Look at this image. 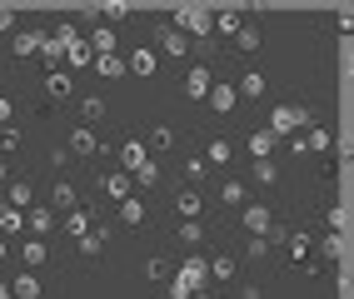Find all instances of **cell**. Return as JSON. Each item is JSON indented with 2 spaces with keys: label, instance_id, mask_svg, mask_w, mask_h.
Segmentation results:
<instances>
[{
  "label": "cell",
  "instance_id": "d6986e66",
  "mask_svg": "<svg viewBox=\"0 0 354 299\" xmlns=\"http://www.w3.org/2000/svg\"><path fill=\"white\" fill-rule=\"evenodd\" d=\"M45 90H50V100H70L75 75H70V70H50V75H45Z\"/></svg>",
  "mask_w": 354,
  "mask_h": 299
},
{
  "label": "cell",
  "instance_id": "7c38bea8",
  "mask_svg": "<svg viewBox=\"0 0 354 299\" xmlns=\"http://www.w3.org/2000/svg\"><path fill=\"white\" fill-rule=\"evenodd\" d=\"M175 210H180L185 220H200V210H205V195H200L195 185H185V190L175 195Z\"/></svg>",
  "mask_w": 354,
  "mask_h": 299
},
{
  "label": "cell",
  "instance_id": "d6a6232c",
  "mask_svg": "<svg viewBox=\"0 0 354 299\" xmlns=\"http://www.w3.org/2000/svg\"><path fill=\"white\" fill-rule=\"evenodd\" d=\"M205 264H209V284H215V280H234V255H215Z\"/></svg>",
  "mask_w": 354,
  "mask_h": 299
},
{
  "label": "cell",
  "instance_id": "ab89813d",
  "mask_svg": "<svg viewBox=\"0 0 354 299\" xmlns=\"http://www.w3.org/2000/svg\"><path fill=\"white\" fill-rule=\"evenodd\" d=\"M125 15H130V6H105V10H100V20H105V30H110V26H120Z\"/></svg>",
  "mask_w": 354,
  "mask_h": 299
},
{
  "label": "cell",
  "instance_id": "60d3db41",
  "mask_svg": "<svg viewBox=\"0 0 354 299\" xmlns=\"http://www.w3.org/2000/svg\"><path fill=\"white\" fill-rule=\"evenodd\" d=\"M245 255H250V260H270V240H265V235L250 240V244H245Z\"/></svg>",
  "mask_w": 354,
  "mask_h": 299
},
{
  "label": "cell",
  "instance_id": "8992f818",
  "mask_svg": "<svg viewBox=\"0 0 354 299\" xmlns=\"http://www.w3.org/2000/svg\"><path fill=\"white\" fill-rule=\"evenodd\" d=\"M215 75H209V65H190V75H185V100H205Z\"/></svg>",
  "mask_w": 354,
  "mask_h": 299
},
{
  "label": "cell",
  "instance_id": "d590c367",
  "mask_svg": "<svg viewBox=\"0 0 354 299\" xmlns=\"http://www.w3.org/2000/svg\"><path fill=\"white\" fill-rule=\"evenodd\" d=\"M170 145H175V130L170 125H155L150 140H145V150H170Z\"/></svg>",
  "mask_w": 354,
  "mask_h": 299
},
{
  "label": "cell",
  "instance_id": "c3c4849f",
  "mask_svg": "<svg viewBox=\"0 0 354 299\" xmlns=\"http://www.w3.org/2000/svg\"><path fill=\"white\" fill-rule=\"evenodd\" d=\"M6 255H10V244H6V240H0V260H6Z\"/></svg>",
  "mask_w": 354,
  "mask_h": 299
},
{
  "label": "cell",
  "instance_id": "ba28073f",
  "mask_svg": "<svg viewBox=\"0 0 354 299\" xmlns=\"http://www.w3.org/2000/svg\"><path fill=\"white\" fill-rule=\"evenodd\" d=\"M6 204H10L15 215H26L30 204H35V185H30V180H10V190H6Z\"/></svg>",
  "mask_w": 354,
  "mask_h": 299
},
{
  "label": "cell",
  "instance_id": "8d00e7d4",
  "mask_svg": "<svg viewBox=\"0 0 354 299\" xmlns=\"http://www.w3.org/2000/svg\"><path fill=\"white\" fill-rule=\"evenodd\" d=\"M234 50H245V55L259 50V30L254 26H240V30H234Z\"/></svg>",
  "mask_w": 354,
  "mask_h": 299
},
{
  "label": "cell",
  "instance_id": "ac0fdd59",
  "mask_svg": "<svg viewBox=\"0 0 354 299\" xmlns=\"http://www.w3.org/2000/svg\"><path fill=\"white\" fill-rule=\"evenodd\" d=\"M274 150H279V140H274L265 125H259V130L250 135V155H254V160H274Z\"/></svg>",
  "mask_w": 354,
  "mask_h": 299
},
{
  "label": "cell",
  "instance_id": "603a6c76",
  "mask_svg": "<svg viewBox=\"0 0 354 299\" xmlns=\"http://www.w3.org/2000/svg\"><path fill=\"white\" fill-rule=\"evenodd\" d=\"M20 260H26V269H40L45 260H50V244H45V240H26V244H20Z\"/></svg>",
  "mask_w": 354,
  "mask_h": 299
},
{
  "label": "cell",
  "instance_id": "7a4b0ae2",
  "mask_svg": "<svg viewBox=\"0 0 354 299\" xmlns=\"http://www.w3.org/2000/svg\"><path fill=\"white\" fill-rule=\"evenodd\" d=\"M240 220H245V229H250V240H259V235H270L274 210H270V204H245V210H240Z\"/></svg>",
  "mask_w": 354,
  "mask_h": 299
},
{
  "label": "cell",
  "instance_id": "484cf974",
  "mask_svg": "<svg viewBox=\"0 0 354 299\" xmlns=\"http://www.w3.org/2000/svg\"><path fill=\"white\" fill-rule=\"evenodd\" d=\"M240 26H245V10H240V6H234V10H220V15H215V40H220V35H234Z\"/></svg>",
  "mask_w": 354,
  "mask_h": 299
},
{
  "label": "cell",
  "instance_id": "f546056e",
  "mask_svg": "<svg viewBox=\"0 0 354 299\" xmlns=\"http://www.w3.org/2000/svg\"><path fill=\"white\" fill-rule=\"evenodd\" d=\"M90 60H95V55H90V45H85V35H80V40H75V45L65 50V65H70V70H85Z\"/></svg>",
  "mask_w": 354,
  "mask_h": 299
},
{
  "label": "cell",
  "instance_id": "9a60e30c",
  "mask_svg": "<svg viewBox=\"0 0 354 299\" xmlns=\"http://www.w3.org/2000/svg\"><path fill=\"white\" fill-rule=\"evenodd\" d=\"M45 204H50V210H75L80 195H75V185H70V180H55V190H50V200H45Z\"/></svg>",
  "mask_w": 354,
  "mask_h": 299
},
{
  "label": "cell",
  "instance_id": "30bf717a",
  "mask_svg": "<svg viewBox=\"0 0 354 299\" xmlns=\"http://www.w3.org/2000/svg\"><path fill=\"white\" fill-rule=\"evenodd\" d=\"M65 235L70 240H80V235H90V224H95V220H90V210H85V204H75V210H65Z\"/></svg>",
  "mask_w": 354,
  "mask_h": 299
},
{
  "label": "cell",
  "instance_id": "4dcf8cb0",
  "mask_svg": "<svg viewBox=\"0 0 354 299\" xmlns=\"http://www.w3.org/2000/svg\"><path fill=\"white\" fill-rule=\"evenodd\" d=\"M80 120H85V125L105 120V95H85V100H80Z\"/></svg>",
  "mask_w": 354,
  "mask_h": 299
},
{
  "label": "cell",
  "instance_id": "681fc988",
  "mask_svg": "<svg viewBox=\"0 0 354 299\" xmlns=\"http://www.w3.org/2000/svg\"><path fill=\"white\" fill-rule=\"evenodd\" d=\"M6 175H10V165H6V160H0V180H6Z\"/></svg>",
  "mask_w": 354,
  "mask_h": 299
},
{
  "label": "cell",
  "instance_id": "ee69618b",
  "mask_svg": "<svg viewBox=\"0 0 354 299\" xmlns=\"http://www.w3.org/2000/svg\"><path fill=\"white\" fill-rule=\"evenodd\" d=\"M165 269H170V264H165L160 255H155V260H145V274H150V280H160V274H165Z\"/></svg>",
  "mask_w": 354,
  "mask_h": 299
},
{
  "label": "cell",
  "instance_id": "e0dca14e",
  "mask_svg": "<svg viewBox=\"0 0 354 299\" xmlns=\"http://www.w3.org/2000/svg\"><path fill=\"white\" fill-rule=\"evenodd\" d=\"M265 90H270V80H265V75H259V70H245V75H240V85H234V95H245V100H259Z\"/></svg>",
  "mask_w": 354,
  "mask_h": 299
},
{
  "label": "cell",
  "instance_id": "cb8c5ba5",
  "mask_svg": "<svg viewBox=\"0 0 354 299\" xmlns=\"http://www.w3.org/2000/svg\"><path fill=\"white\" fill-rule=\"evenodd\" d=\"M230 160H234V140L215 135V140H209V150H205V165H230Z\"/></svg>",
  "mask_w": 354,
  "mask_h": 299
},
{
  "label": "cell",
  "instance_id": "5b68a950",
  "mask_svg": "<svg viewBox=\"0 0 354 299\" xmlns=\"http://www.w3.org/2000/svg\"><path fill=\"white\" fill-rule=\"evenodd\" d=\"M205 100H209V110H215V115H230L234 105H240V95H234V80H215Z\"/></svg>",
  "mask_w": 354,
  "mask_h": 299
},
{
  "label": "cell",
  "instance_id": "8fae6325",
  "mask_svg": "<svg viewBox=\"0 0 354 299\" xmlns=\"http://www.w3.org/2000/svg\"><path fill=\"white\" fill-rule=\"evenodd\" d=\"M220 204L245 210V204H250V185H245V180H225V185H220Z\"/></svg>",
  "mask_w": 354,
  "mask_h": 299
},
{
  "label": "cell",
  "instance_id": "7dc6e473",
  "mask_svg": "<svg viewBox=\"0 0 354 299\" xmlns=\"http://www.w3.org/2000/svg\"><path fill=\"white\" fill-rule=\"evenodd\" d=\"M240 299H265V294H259V284H240Z\"/></svg>",
  "mask_w": 354,
  "mask_h": 299
},
{
  "label": "cell",
  "instance_id": "2e32d148",
  "mask_svg": "<svg viewBox=\"0 0 354 299\" xmlns=\"http://www.w3.org/2000/svg\"><path fill=\"white\" fill-rule=\"evenodd\" d=\"M100 185H105V195H110L115 204H120V200H130V195H135V185H130V175H120V170H110V175L100 180Z\"/></svg>",
  "mask_w": 354,
  "mask_h": 299
},
{
  "label": "cell",
  "instance_id": "277c9868",
  "mask_svg": "<svg viewBox=\"0 0 354 299\" xmlns=\"http://www.w3.org/2000/svg\"><path fill=\"white\" fill-rule=\"evenodd\" d=\"M65 155H100L95 130H90V125H75V130L65 135Z\"/></svg>",
  "mask_w": 354,
  "mask_h": 299
},
{
  "label": "cell",
  "instance_id": "52a82bcc",
  "mask_svg": "<svg viewBox=\"0 0 354 299\" xmlns=\"http://www.w3.org/2000/svg\"><path fill=\"white\" fill-rule=\"evenodd\" d=\"M145 160H150L145 140H125V145H120V165H115V170H120V175H135L140 165H145Z\"/></svg>",
  "mask_w": 354,
  "mask_h": 299
},
{
  "label": "cell",
  "instance_id": "f35d334b",
  "mask_svg": "<svg viewBox=\"0 0 354 299\" xmlns=\"http://www.w3.org/2000/svg\"><path fill=\"white\" fill-rule=\"evenodd\" d=\"M339 240H344V235H329V240H324V244H319V255H324V260H329V264H335V260H339V255H344V244H339Z\"/></svg>",
  "mask_w": 354,
  "mask_h": 299
},
{
  "label": "cell",
  "instance_id": "e575fe53",
  "mask_svg": "<svg viewBox=\"0 0 354 299\" xmlns=\"http://www.w3.org/2000/svg\"><path fill=\"white\" fill-rule=\"evenodd\" d=\"M254 180H259V185H274V180H279V160H254V170H250Z\"/></svg>",
  "mask_w": 354,
  "mask_h": 299
},
{
  "label": "cell",
  "instance_id": "f1b7e54d",
  "mask_svg": "<svg viewBox=\"0 0 354 299\" xmlns=\"http://www.w3.org/2000/svg\"><path fill=\"white\" fill-rule=\"evenodd\" d=\"M160 40H165V50H170V55H190V35H180L175 26H165Z\"/></svg>",
  "mask_w": 354,
  "mask_h": 299
},
{
  "label": "cell",
  "instance_id": "5bb4252c",
  "mask_svg": "<svg viewBox=\"0 0 354 299\" xmlns=\"http://www.w3.org/2000/svg\"><path fill=\"white\" fill-rule=\"evenodd\" d=\"M105 240H110V235H105V224H90V235H80V240H75V249H80L85 260H95L100 249H105Z\"/></svg>",
  "mask_w": 354,
  "mask_h": 299
},
{
  "label": "cell",
  "instance_id": "7402d4cb",
  "mask_svg": "<svg viewBox=\"0 0 354 299\" xmlns=\"http://www.w3.org/2000/svg\"><path fill=\"white\" fill-rule=\"evenodd\" d=\"M329 145H335V135H329L324 125H304V150L310 155H324Z\"/></svg>",
  "mask_w": 354,
  "mask_h": 299
},
{
  "label": "cell",
  "instance_id": "3957f363",
  "mask_svg": "<svg viewBox=\"0 0 354 299\" xmlns=\"http://www.w3.org/2000/svg\"><path fill=\"white\" fill-rule=\"evenodd\" d=\"M26 229H30V240H45V235H50V229H55V210H50V204H30V210H26Z\"/></svg>",
  "mask_w": 354,
  "mask_h": 299
},
{
  "label": "cell",
  "instance_id": "83f0119b",
  "mask_svg": "<svg viewBox=\"0 0 354 299\" xmlns=\"http://www.w3.org/2000/svg\"><path fill=\"white\" fill-rule=\"evenodd\" d=\"M180 244L185 249H200L205 244V224L200 220H180Z\"/></svg>",
  "mask_w": 354,
  "mask_h": 299
},
{
  "label": "cell",
  "instance_id": "1f68e13d",
  "mask_svg": "<svg viewBox=\"0 0 354 299\" xmlns=\"http://www.w3.org/2000/svg\"><path fill=\"white\" fill-rule=\"evenodd\" d=\"M215 50H220V40H215V35H195V40H190V55H195V65H205Z\"/></svg>",
  "mask_w": 354,
  "mask_h": 299
},
{
  "label": "cell",
  "instance_id": "4316f807",
  "mask_svg": "<svg viewBox=\"0 0 354 299\" xmlns=\"http://www.w3.org/2000/svg\"><path fill=\"white\" fill-rule=\"evenodd\" d=\"M115 210H120V224H140V220H145V200H140V195H130V200H120V204H115Z\"/></svg>",
  "mask_w": 354,
  "mask_h": 299
},
{
  "label": "cell",
  "instance_id": "74e56055",
  "mask_svg": "<svg viewBox=\"0 0 354 299\" xmlns=\"http://www.w3.org/2000/svg\"><path fill=\"white\" fill-rule=\"evenodd\" d=\"M205 170H209V165H205L200 155H195V160H185V180H190L195 190H200V180H205Z\"/></svg>",
  "mask_w": 354,
  "mask_h": 299
},
{
  "label": "cell",
  "instance_id": "f6af8a7d",
  "mask_svg": "<svg viewBox=\"0 0 354 299\" xmlns=\"http://www.w3.org/2000/svg\"><path fill=\"white\" fill-rule=\"evenodd\" d=\"M10 30H15V15H10V10H0V35H10Z\"/></svg>",
  "mask_w": 354,
  "mask_h": 299
},
{
  "label": "cell",
  "instance_id": "4fadbf2b",
  "mask_svg": "<svg viewBox=\"0 0 354 299\" xmlns=\"http://www.w3.org/2000/svg\"><path fill=\"white\" fill-rule=\"evenodd\" d=\"M40 45H45V30L35 26V30H15L10 50H15V55H40Z\"/></svg>",
  "mask_w": 354,
  "mask_h": 299
},
{
  "label": "cell",
  "instance_id": "d4e9b609",
  "mask_svg": "<svg viewBox=\"0 0 354 299\" xmlns=\"http://www.w3.org/2000/svg\"><path fill=\"white\" fill-rule=\"evenodd\" d=\"M130 185H135V190H155V185H160V160H145V165L130 175Z\"/></svg>",
  "mask_w": 354,
  "mask_h": 299
},
{
  "label": "cell",
  "instance_id": "ffe728a7",
  "mask_svg": "<svg viewBox=\"0 0 354 299\" xmlns=\"http://www.w3.org/2000/svg\"><path fill=\"white\" fill-rule=\"evenodd\" d=\"M125 75H155V50L150 45H140V50L125 60Z\"/></svg>",
  "mask_w": 354,
  "mask_h": 299
},
{
  "label": "cell",
  "instance_id": "bcb514c9",
  "mask_svg": "<svg viewBox=\"0 0 354 299\" xmlns=\"http://www.w3.org/2000/svg\"><path fill=\"white\" fill-rule=\"evenodd\" d=\"M10 115H15V105H10L6 95H0V125H10Z\"/></svg>",
  "mask_w": 354,
  "mask_h": 299
},
{
  "label": "cell",
  "instance_id": "9c48e42d",
  "mask_svg": "<svg viewBox=\"0 0 354 299\" xmlns=\"http://www.w3.org/2000/svg\"><path fill=\"white\" fill-rule=\"evenodd\" d=\"M6 289H10V299H40V280H35V269L15 274V280H6Z\"/></svg>",
  "mask_w": 354,
  "mask_h": 299
},
{
  "label": "cell",
  "instance_id": "f907efd6",
  "mask_svg": "<svg viewBox=\"0 0 354 299\" xmlns=\"http://www.w3.org/2000/svg\"><path fill=\"white\" fill-rule=\"evenodd\" d=\"M0 299H10V289H6V280H0Z\"/></svg>",
  "mask_w": 354,
  "mask_h": 299
},
{
  "label": "cell",
  "instance_id": "6da1fadb",
  "mask_svg": "<svg viewBox=\"0 0 354 299\" xmlns=\"http://www.w3.org/2000/svg\"><path fill=\"white\" fill-rule=\"evenodd\" d=\"M304 125H315V110H310V105H274L265 130L274 135V140H285V135H299Z\"/></svg>",
  "mask_w": 354,
  "mask_h": 299
},
{
  "label": "cell",
  "instance_id": "b9f144b4",
  "mask_svg": "<svg viewBox=\"0 0 354 299\" xmlns=\"http://www.w3.org/2000/svg\"><path fill=\"white\" fill-rule=\"evenodd\" d=\"M0 150H20V130L15 125H0Z\"/></svg>",
  "mask_w": 354,
  "mask_h": 299
},
{
  "label": "cell",
  "instance_id": "7bdbcfd3",
  "mask_svg": "<svg viewBox=\"0 0 354 299\" xmlns=\"http://www.w3.org/2000/svg\"><path fill=\"white\" fill-rule=\"evenodd\" d=\"M329 235H344V204H329Z\"/></svg>",
  "mask_w": 354,
  "mask_h": 299
},
{
  "label": "cell",
  "instance_id": "836d02e7",
  "mask_svg": "<svg viewBox=\"0 0 354 299\" xmlns=\"http://www.w3.org/2000/svg\"><path fill=\"white\" fill-rule=\"evenodd\" d=\"M15 229H26V215H15L6 200H0V235H15Z\"/></svg>",
  "mask_w": 354,
  "mask_h": 299
},
{
  "label": "cell",
  "instance_id": "44dd1931",
  "mask_svg": "<svg viewBox=\"0 0 354 299\" xmlns=\"http://www.w3.org/2000/svg\"><path fill=\"white\" fill-rule=\"evenodd\" d=\"M90 70H95L100 80H120L125 75V60L120 55H95V60H90Z\"/></svg>",
  "mask_w": 354,
  "mask_h": 299
}]
</instances>
